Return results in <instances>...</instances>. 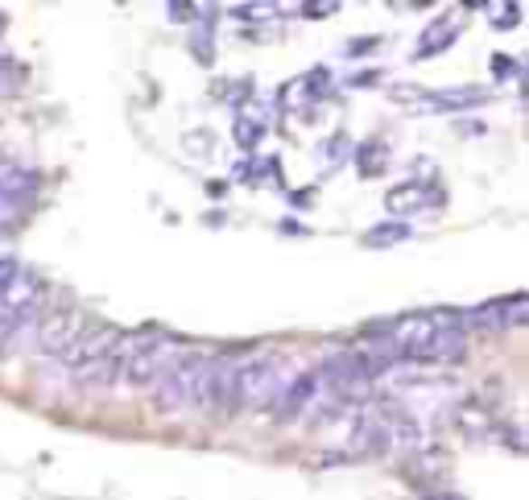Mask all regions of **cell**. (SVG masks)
<instances>
[{
    "label": "cell",
    "instance_id": "7",
    "mask_svg": "<svg viewBox=\"0 0 529 500\" xmlns=\"http://www.w3.org/2000/svg\"><path fill=\"white\" fill-rule=\"evenodd\" d=\"M120 331L108 323H83V331L70 339V347L59 356L62 368H75V373H83V368H91V364H99L104 356L116 347Z\"/></svg>",
    "mask_w": 529,
    "mask_h": 500
},
{
    "label": "cell",
    "instance_id": "21",
    "mask_svg": "<svg viewBox=\"0 0 529 500\" xmlns=\"http://www.w3.org/2000/svg\"><path fill=\"white\" fill-rule=\"evenodd\" d=\"M170 21H187V13H199V5H166Z\"/></svg>",
    "mask_w": 529,
    "mask_h": 500
},
{
    "label": "cell",
    "instance_id": "19",
    "mask_svg": "<svg viewBox=\"0 0 529 500\" xmlns=\"http://www.w3.org/2000/svg\"><path fill=\"white\" fill-rule=\"evenodd\" d=\"M323 149H327L323 157H327V162H331V170H335V166H339V162H343V153H348V137H343V133H339V137H335V141H327Z\"/></svg>",
    "mask_w": 529,
    "mask_h": 500
},
{
    "label": "cell",
    "instance_id": "24",
    "mask_svg": "<svg viewBox=\"0 0 529 500\" xmlns=\"http://www.w3.org/2000/svg\"><path fill=\"white\" fill-rule=\"evenodd\" d=\"M5 30H9V17H5V13H0V38H5Z\"/></svg>",
    "mask_w": 529,
    "mask_h": 500
},
{
    "label": "cell",
    "instance_id": "22",
    "mask_svg": "<svg viewBox=\"0 0 529 500\" xmlns=\"http://www.w3.org/2000/svg\"><path fill=\"white\" fill-rule=\"evenodd\" d=\"M302 13H311V17H323V13H335V5H302Z\"/></svg>",
    "mask_w": 529,
    "mask_h": 500
},
{
    "label": "cell",
    "instance_id": "13",
    "mask_svg": "<svg viewBox=\"0 0 529 500\" xmlns=\"http://www.w3.org/2000/svg\"><path fill=\"white\" fill-rule=\"evenodd\" d=\"M410 236V227L397 224V219H389V224H376L364 232V245L368 248H385V245H397V240H405Z\"/></svg>",
    "mask_w": 529,
    "mask_h": 500
},
{
    "label": "cell",
    "instance_id": "1",
    "mask_svg": "<svg viewBox=\"0 0 529 500\" xmlns=\"http://www.w3.org/2000/svg\"><path fill=\"white\" fill-rule=\"evenodd\" d=\"M42 314V282L30 269H17L0 285V356H13L33 344V327Z\"/></svg>",
    "mask_w": 529,
    "mask_h": 500
},
{
    "label": "cell",
    "instance_id": "8",
    "mask_svg": "<svg viewBox=\"0 0 529 500\" xmlns=\"http://www.w3.org/2000/svg\"><path fill=\"white\" fill-rule=\"evenodd\" d=\"M236 368H240V356H211V360H207L203 410L227 413L236 405Z\"/></svg>",
    "mask_w": 529,
    "mask_h": 500
},
{
    "label": "cell",
    "instance_id": "17",
    "mask_svg": "<svg viewBox=\"0 0 529 500\" xmlns=\"http://www.w3.org/2000/svg\"><path fill=\"white\" fill-rule=\"evenodd\" d=\"M488 21L497 25V30H517V25H521V5H500V9L492 5Z\"/></svg>",
    "mask_w": 529,
    "mask_h": 500
},
{
    "label": "cell",
    "instance_id": "10",
    "mask_svg": "<svg viewBox=\"0 0 529 500\" xmlns=\"http://www.w3.org/2000/svg\"><path fill=\"white\" fill-rule=\"evenodd\" d=\"M455 38H459V17L455 13H447V17H439L431 25V30L418 38V50H413V59H434V54H442V50H451Z\"/></svg>",
    "mask_w": 529,
    "mask_h": 500
},
{
    "label": "cell",
    "instance_id": "12",
    "mask_svg": "<svg viewBox=\"0 0 529 500\" xmlns=\"http://www.w3.org/2000/svg\"><path fill=\"white\" fill-rule=\"evenodd\" d=\"M356 166H360V174L376 178L385 174V166H389V145L385 141H368V145L356 149Z\"/></svg>",
    "mask_w": 529,
    "mask_h": 500
},
{
    "label": "cell",
    "instance_id": "15",
    "mask_svg": "<svg viewBox=\"0 0 529 500\" xmlns=\"http://www.w3.org/2000/svg\"><path fill=\"white\" fill-rule=\"evenodd\" d=\"M264 137V120L261 116H240L236 120V141H240V149H256V141Z\"/></svg>",
    "mask_w": 529,
    "mask_h": 500
},
{
    "label": "cell",
    "instance_id": "3",
    "mask_svg": "<svg viewBox=\"0 0 529 500\" xmlns=\"http://www.w3.org/2000/svg\"><path fill=\"white\" fill-rule=\"evenodd\" d=\"M190 347L182 344V339H174V335H157V339H133V347L125 352V360H120V376H116V389H153L157 376L166 373L170 364H178L182 356H187Z\"/></svg>",
    "mask_w": 529,
    "mask_h": 500
},
{
    "label": "cell",
    "instance_id": "11",
    "mask_svg": "<svg viewBox=\"0 0 529 500\" xmlns=\"http://www.w3.org/2000/svg\"><path fill=\"white\" fill-rule=\"evenodd\" d=\"M525 319V298H509V302H488L480 310L463 314V323H476V327H509Z\"/></svg>",
    "mask_w": 529,
    "mask_h": 500
},
{
    "label": "cell",
    "instance_id": "9",
    "mask_svg": "<svg viewBox=\"0 0 529 500\" xmlns=\"http://www.w3.org/2000/svg\"><path fill=\"white\" fill-rule=\"evenodd\" d=\"M431 203H442V195H434L426 182H397V187L385 195V207L393 211V219L397 216H418V211H426Z\"/></svg>",
    "mask_w": 529,
    "mask_h": 500
},
{
    "label": "cell",
    "instance_id": "2",
    "mask_svg": "<svg viewBox=\"0 0 529 500\" xmlns=\"http://www.w3.org/2000/svg\"><path fill=\"white\" fill-rule=\"evenodd\" d=\"M290 376H294V364L285 360V356H277V352L248 356L236 368V405H245V410L277 405V397L290 384Z\"/></svg>",
    "mask_w": 529,
    "mask_h": 500
},
{
    "label": "cell",
    "instance_id": "23",
    "mask_svg": "<svg viewBox=\"0 0 529 500\" xmlns=\"http://www.w3.org/2000/svg\"><path fill=\"white\" fill-rule=\"evenodd\" d=\"M426 500H459L455 492H434V496H426Z\"/></svg>",
    "mask_w": 529,
    "mask_h": 500
},
{
    "label": "cell",
    "instance_id": "20",
    "mask_svg": "<svg viewBox=\"0 0 529 500\" xmlns=\"http://www.w3.org/2000/svg\"><path fill=\"white\" fill-rule=\"evenodd\" d=\"M513 70H517V62H513V59H505V54H497V59H492V75H497V79H509Z\"/></svg>",
    "mask_w": 529,
    "mask_h": 500
},
{
    "label": "cell",
    "instance_id": "14",
    "mask_svg": "<svg viewBox=\"0 0 529 500\" xmlns=\"http://www.w3.org/2000/svg\"><path fill=\"white\" fill-rule=\"evenodd\" d=\"M484 99H488V91H439L426 104H439V108H476Z\"/></svg>",
    "mask_w": 529,
    "mask_h": 500
},
{
    "label": "cell",
    "instance_id": "5",
    "mask_svg": "<svg viewBox=\"0 0 529 500\" xmlns=\"http://www.w3.org/2000/svg\"><path fill=\"white\" fill-rule=\"evenodd\" d=\"M327 402H331V393H327L319 368H311V373H294L290 376V384L282 389V397H277V418H282V422L319 418V410H323Z\"/></svg>",
    "mask_w": 529,
    "mask_h": 500
},
{
    "label": "cell",
    "instance_id": "4",
    "mask_svg": "<svg viewBox=\"0 0 529 500\" xmlns=\"http://www.w3.org/2000/svg\"><path fill=\"white\" fill-rule=\"evenodd\" d=\"M203 393H207V356L187 352L157 376L153 402L162 413H187V410H203Z\"/></svg>",
    "mask_w": 529,
    "mask_h": 500
},
{
    "label": "cell",
    "instance_id": "16",
    "mask_svg": "<svg viewBox=\"0 0 529 500\" xmlns=\"http://www.w3.org/2000/svg\"><path fill=\"white\" fill-rule=\"evenodd\" d=\"M21 67L13 59H5V54H0V96H13V91H21Z\"/></svg>",
    "mask_w": 529,
    "mask_h": 500
},
{
    "label": "cell",
    "instance_id": "6",
    "mask_svg": "<svg viewBox=\"0 0 529 500\" xmlns=\"http://www.w3.org/2000/svg\"><path fill=\"white\" fill-rule=\"evenodd\" d=\"M83 323H88V314L83 310H75V306H54V310L38 314L33 344H38L42 356H54V360H59V356L70 347V339L83 331Z\"/></svg>",
    "mask_w": 529,
    "mask_h": 500
},
{
    "label": "cell",
    "instance_id": "18",
    "mask_svg": "<svg viewBox=\"0 0 529 500\" xmlns=\"http://www.w3.org/2000/svg\"><path fill=\"white\" fill-rule=\"evenodd\" d=\"M182 145H187L190 157H211V145H216V137H211V133H187V141H182Z\"/></svg>",
    "mask_w": 529,
    "mask_h": 500
}]
</instances>
